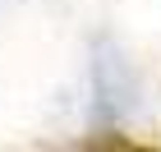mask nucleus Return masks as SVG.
<instances>
[{
    "label": "nucleus",
    "mask_w": 161,
    "mask_h": 152,
    "mask_svg": "<svg viewBox=\"0 0 161 152\" xmlns=\"http://www.w3.org/2000/svg\"><path fill=\"white\" fill-rule=\"evenodd\" d=\"M138 106V74L124 60V51L115 42H97L92 51V125L111 129L124 125Z\"/></svg>",
    "instance_id": "1"
}]
</instances>
